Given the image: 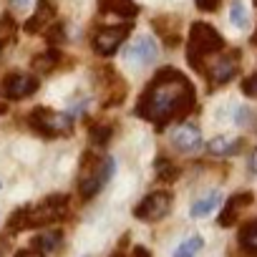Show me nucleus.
Instances as JSON below:
<instances>
[{
    "mask_svg": "<svg viewBox=\"0 0 257 257\" xmlns=\"http://www.w3.org/2000/svg\"><path fill=\"white\" fill-rule=\"evenodd\" d=\"M111 132H113L111 126H93V128H91V144H96V147H106L108 139H111Z\"/></svg>",
    "mask_w": 257,
    "mask_h": 257,
    "instance_id": "5701e85b",
    "label": "nucleus"
},
{
    "mask_svg": "<svg viewBox=\"0 0 257 257\" xmlns=\"http://www.w3.org/2000/svg\"><path fill=\"white\" fill-rule=\"evenodd\" d=\"M53 21H56V6L51 3V0H38L36 13H33V16L28 18V23H26V33H41V31H46Z\"/></svg>",
    "mask_w": 257,
    "mask_h": 257,
    "instance_id": "f8f14e48",
    "label": "nucleus"
},
{
    "mask_svg": "<svg viewBox=\"0 0 257 257\" xmlns=\"http://www.w3.org/2000/svg\"><path fill=\"white\" fill-rule=\"evenodd\" d=\"M254 43H257V36H254Z\"/></svg>",
    "mask_w": 257,
    "mask_h": 257,
    "instance_id": "473e14b6",
    "label": "nucleus"
},
{
    "mask_svg": "<svg viewBox=\"0 0 257 257\" xmlns=\"http://www.w3.org/2000/svg\"><path fill=\"white\" fill-rule=\"evenodd\" d=\"M113 169H116V162H113L111 157L98 159V157H93L91 152H86V154H83V162H81V177H78L81 199L88 202L91 197H96V194L106 187V182L111 179Z\"/></svg>",
    "mask_w": 257,
    "mask_h": 257,
    "instance_id": "20e7f679",
    "label": "nucleus"
},
{
    "mask_svg": "<svg viewBox=\"0 0 257 257\" xmlns=\"http://www.w3.org/2000/svg\"><path fill=\"white\" fill-rule=\"evenodd\" d=\"M172 144H174L177 152H182V154H192V152H197V149L202 147V134H199V128H197V126H192V123H182L177 132H174V137H172Z\"/></svg>",
    "mask_w": 257,
    "mask_h": 257,
    "instance_id": "9b49d317",
    "label": "nucleus"
},
{
    "mask_svg": "<svg viewBox=\"0 0 257 257\" xmlns=\"http://www.w3.org/2000/svg\"><path fill=\"white\" fill-rule=\"evenodd\" d=\"M157 172H159V177H162V182H174L177 179V167L174 164H169L167 159H157Z\"/></svg>",
    "mask_w": 257,
    "mask_h": 257,
    "instance_id": "b1692460",
    "label": "nucleus"
},
{
    "mask_svg": "<svg viewBox=\"0 0 257 257\" xmlns=\"http://www.w3.org/2000/svg\"><path fill=\"white\" fill-rule=\"evenodd\" d=\"M239 244H242L244 252L257 254V219L247 222V224L239 229Z\"/></svg>",
    "mask_w": 257,
    "mask_h": 257,
    "instance_id": "f3484780",
    "label": "nucleus"
},
{
    "mask_svg": "<svg viewBox=\"0 0 257 257\" xmlns=\"http://www.w3.org/2000/svg\"><path fill=\"white\" fill-rule=\"evenodd\" d=\"M204 247V239L197 234V237H189L187 242H182L179 247H177V252H174V257H194L199 249Z\"/></svg>",
    "mask_w": 257,
    "mask_h": 257,
    "instance_id": "412c9836",
    "label": "nucleus"
},
{
    "mask_svg": "<svg viewBox=\"0 0 257 257\" xmlns=\"http://www.w3.org/2000/svg\"><path fill=\"white\" fill-rule=\"evenodd\" d=\"M194 106H197V98H194V86L189 83V78L179 73L177 68H162L139 96L134 113L154 123L157 128H164L169 121L184 118L187 113H192Z\"/></svg>",
    "mask_w": 257,
    "mask_h": 257,
    "instance_id": "f257e3e1",
    "label": "nucleus"
},
{
    "mask_svg": "<svg viewBox=\"0 0 257 257\" xmlns=\"http://www.w3.org/2000/svg\"><path fill=\"white\" fill-rule=\"evenodd\" d=\"M0 187H3V184H0Z\"/></svg>",
    "mask_w": 257,
    "mask_h": 257,
    "instance_id": "f704fd0d",
    "label": "nucleus"
},
{
    "mask_svg": "<svg viewBox=\"0 0 257 257\" xmlns=\"http://www.w3.org/2000/svg\"><path fill=\"white\" fill-rule=\"evenodd\" d=\"M242 93H244V96H252V98H257V71L242 81Z\"/></svg>",
    "mask_w": 257,
    "mask_h": 257,
    "instance_id": "393cba45",
    "label": "nucleus"
},
{
    "mask_svg": "<svg viewBox=\"0 0 257 257\" xmlns=\"http://www.w3.org/2000/svg\"><path fill=\"white\" fill-rule=\"evenodd\" d=\"M252 192H239V194H232L229 199H227V204H224V209H222V214H219V224L222 227H232L234 222H237V217H239V212L244 209V207H249L252 204Z\"/></svg>",
    "mask_w": 257,
    "mask_h": 257,
    "instance_id": "ddd939ff",
    "label": "nucleus"
},
{
    "mask_svg": "<svg viewBox=\"0 0 257 257\" xmlns=\"http://www.w3.org/2000/svg\"><path fill=\"white\" fill-rule=\"evenodd\" d=\"M3 113H8V103H6V101H0V116H3Z\"/></svg>",
    "mask_w": 257,
    "mask_h": 257,
    "instance_id": "2f4dec72",
    "label": "nucleus"
},
{
    "mask_svg": "<svg viewBox=\"0 0 257 257\" xmlns=\"http://www.w3.org/2000/svg\"><path fill=\"white\" fill-rule=\"evenodd\" d=\"M16 257H43L38 249H21V252H16Z\"/></svg>",
    "mask_w": 257,
    "mask_h": 257,
    "instance_id": "cd10ccee",
    "label": "nucleus"
},
{
    "mask_svg": "<svg viewBox=\"0 0 257 257\" xmlns=\"http://www.w3.org/2000/svg\"><path fill=\"white\" fill-rule=\"evenodd\" d=\"M68 212V197L63 194H56V197H48L38 204H31V207H21L18 212L11 214L8 219V227L13 232H21V229H33V227H46L51 222H58L63 219Z\"/></svg>",
    "mask_w": 257,
    "mask_h": 257,
    "instance_id": "f03ea898",
    "label": "nucleus"
},
{
    "mask_svg": "<svg viewBox=\"0 0 257 257\" xmlns=\"http://www.w3.org/2000/svg\"><path fill=\"white\" fill-rule=\"evenodd\" d=\"M194 3H197V8H199V11H204V13H212V11H217L219 0H194Z\"/></svg>",
    "mask_w": 257,
    "mask_h": 257,
    "instance_id": "bb28decb",
    "label": "nucleus"
},
{
    "mask_svg": "<svg viewBox=\"0 0 257 257\" xmlns=\"http://www.w3.org/2000/svg\"><path fill=\"white\" fill-rule=\"evenodd\" d=\"M209 154L214 157H229V154H237L242 149V142L239 139H229V137H214L209 144H207Z\"/></svg>",
    "mask_w": 257,
    "mask_h": 257,
    "instance_id": "2eb2a0df",
    "label": "nucleus"
},
{
    "mask_svg": "<svg viewBox=\"0 0 257 257\" xmlns=\"http://www.w3.org/2000/svg\"><path fill=\"white\" fill-rule=\"evenodd\" d=\"M249 172H252V174H257V154H254V157H252V162H249Z\"/></svg>",
    "mask_w": 257,
    "mask_h": 257,
    "instance_id": "7c9ffc66",
    "label": "nucleus"
},
{
    "mask_svg": "<svg viewBox=\"0 0 257 257\" xmlns=\"http://www.w3.org/2000/svg\"><path fill=\"white\" fill-rule=\"evenodd\" d=\"M16 31H18V26H16V21H13L11 13L0 16V51H3L8 43L16 41Z\"/></svg>",
    "mask_w": 257,
    "mask_h": 257,
    "instance_id": "6ab92c4d",
    "label": "nucleus"
},
{
    "mask_svg": "<svg viewBox=\"0 0 257 257\" xmlns=\"http://www.w3.org/2000/svg\"><path fill=\"white\" fill-rule=\"evenodd\" d=\"M217 202H219V192H209L207 197H202V199H197V202L192 204L189 214H192V217H207V214L217 207Z\"/></svg>",
    "mask_w": 257,
    "mask_h": 257,
    "instance_id": "aec40b11",
    "label": "nucleus"
},
{
    "mask_svg": "<svg viewBox=\"0 0 257 257\" xmlns=\"http://www.w3.org/2000/svg\"><path fill=\"white\" fill-rule=\"evenodd\" d=\"M132 257H152V254H149V249H147V247H134Z\"/></svg>",
    "mask_w": 257,
    "mask_h": 257,
    "instance_id": "c85d7f7f",
    "label": "nucleus"
},
{
    "mask_svg": "<svg viewBox=\"0 0 257 257\" xmlns=\"http://www.w3.org/2000/svg\"><path fill=\"white\" fill-rule=\"evenodd\" d=\"M224 51V38L209 26V23H194L189 28V43H187V61L194 71H202L204 61L214 53Z\"/></svg>",
    "mask_w": 257,
    "mask_h": 257,
    "instance_id": "7ed1b4c3",
    "label": "nucleus"
},
{
    "mask_svg": "<svg viewBox=\"0 0 257 257\" xmlns=\"http://www.w3.org/2000/svg\"><path fill=\"white\" fill-rule=\"evenodd\" d=\"M157 53H159L157 43L149 36H139L137 41H132V46L123 51V58L128 63H137V66H149L157 58Z\"/></svg>",
    "mask_w": 257,
    "mask_h": 257,
    "instance_id": "9d476101",
    "label": "nucleus"
},
{
    "mask_svg": "<svg viewBox=\"0 0 257 257\" xmlns=\"http://www.w3.org/2000/svg\"><path fill=\"white\" fill-rule=\"evenodd\" d=\"M61 239H63V234H61L58 229L43 232V234H38V237L33 239V249H38L41 254H51V252H56V249L61 247Z\"/></svg>",
    "mask_w": 257,
    "mask_h": 257,
    "instance_id": "dca6fc26",
    "label": "nucleus"
},
{
    "mask_svg": "<svg viewBox=\"0 0 257 257\" xmlns=\"http://www.w3.org/2000/svg\"><path fill=\"white\" fill-rule=\"evenodd\" d=\"M229 21H232V26L234 28H247V8L242 6V0H234L232 3V8H229Z\"/></svg>",
    "mask_w": 257,
    "mask_h": 257,
    "instance_id": "4be33fe9",
    "label": "nucleus"
},
{
    "mask_svg": "<svg viewBox=\"0 0 257 257\" xmlns=\"http://www.w3.org/2000/svg\"><path fill=\"white\" fill-rule=\"evenodd\" d=\"M28 123L33 132H38L46 139H56V137H68L73 132V118L71 113H61L46 106H38L28 113Z\"/></svg>",
    "mask_w": 257,
    "mask_h": 257,
    "instance_id": "39448f33",
    "label": "nucleus"
},
{
    "mask_svg": "<svg viewBox=\"0 0 257 257\" xmlns=\"http://www.w3.org/2000/svg\"><path fill=\"white\" fill-rule=\"evenodd\" d=\"M36 91H38V78L26 76V73H8L3 81H0V93H3V98H8V101L26 98Z\"/></svg>",
    "mask_w": 257,
    "mask_h": 257,
    "instance_id": "1a4fd4ad",
    "label": "nucleus"
},
{
    "mask_svg": "<svg viewBox=\"0 0 257 257\" xmlns=\"http://www.w3.org/2000/svg\"><path fill=\"white\" fill-rule=\"evenodd\" d=\"M46 38H48V43H63V41H66L63 26H61V23H58V26H53V28L48 31V36H46Z\"/></svg>",
    "mask_w": 257,
    "mask_h": 257,
    "instance_id": "a878e982",
    "label": "nucleus"
},
{
    "mask_svg": "<svg viewBox=\"0 0 257 257\" xmlns=\"http://www.w3.org/2000/svg\"><path fill=\"white\" fill-rule=\"evenodd\" d=\"M237 68H239V51H227V53L219 51L209 63L202 66L199 73H204L212 86H222V83H227V81L234 78Z\"/></svg>",
    "mask_w": 257,
    "mask_h": 257,
    "instance_id": "423d86ee",
    "label": "nucleus"
},
{
    "mask_svg": "<svg viewBox=\"0 0 257 257\" xmlns=\"http://www.w3.org/2000/svg\"><path fill=\"white\" fill-rule=\"evenodd\" d=\"M98 11L101 13H113L121 18H137L139 8L134 0H98Z\"/></svg>",
    "mask_w": 257,
    "mask_h": 257,
    "instance_id": "4468645a",
    "label": "nucleus"
},
{
    "mask_svg": "<svg viewBox=\"0 0 257 257\" xmlns=\"http://www.w3.org/2000/svg\"><path fill=\"white\" fill-rule=\"evenodd\" d=\"M58 61H61V53H58V51H46V53H38L31 66H33V71H38V73H51V71L58 66Z\"/></svg>",
    "mask_w": 257,
    "mask_h": 257,
    "instance_id": "a211bd4d",
    "label": "nucleus"
},
{
    "mask_svg": "<svg viewBox=\"0 0 257 257\" xmlns=\"http://www.w3.org/2000/svg\"><path fill=\"white\" fill-rule=\"evenodd\" d=\"M128 31H132V23H123V26H108V28H98L93 33V51L98 56H113L116 48L126 41Z\"/></svg>",
    "mask_w": 257,
    "mask_h": 257,
    "instance_id": "6e6552de",
    "label": "nucleus"
},
{
    "mask_svg": "<svg viewBox=\"0 0 257 257\" xmlns=\"http://www.w3.org/2000/svg\"><path fill=\"white\" fill-rule=\"evenodd\" d=\"M169 209H172V194L169 192H152L134 207V217L142 222H157V219H164L169 214Z\"/></svg>",
    "mask_w": 257,
    "mask_h": 257,
    "instance_id": "0eeeda50",
    "label": "nucleus"
},
{
    "mask_svg": "<svg viewBox=\"0 0 257 257\" xmlns=\"http://www.w3.org/2000/svg\"><path fill=\"white\" fill-rule=\"evenodd\" d=\"M11 6H13V8H26L28 0H11Z\"/></svg>",
    "mask_w": 257,
    "mask_h": 257,
    "instance_id": "c756f323",
    "label": "nucleus"
},
{
    "mask_svg": "<svg viewBox=\"0 0 257 257\" xmlns=\"http://www.w3.org/2000/svg\"><path fill=\"white\" fill-rule=\"evenodd\" d=\"M254 6H257V0H254Z\"/></svg>",
    "mask_w": 257,
    "mask_h": 257,
    "instance_id": "72a5a7b5",
    "label": "nucleus"
}]
</instances>
